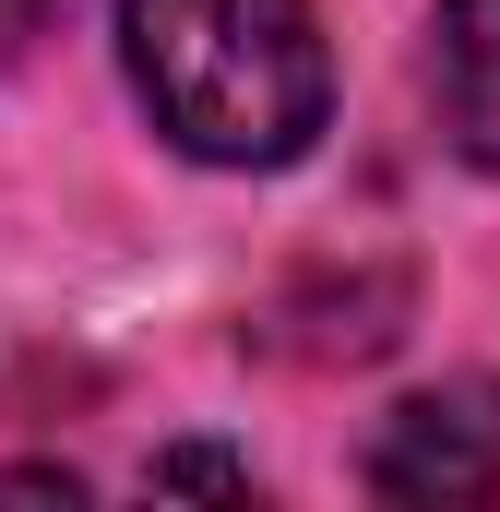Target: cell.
Masks as SVG:
<instances>
[{
  "label": "cell",
  "mask_w": 500,
  "mask_h": 512,
  "mask_svg": "<svg viewBox=\"0 0 500 512\" xmlns=\"http://www.w3.org/2000/svg\"><path fill=\"white\" fill-rule=\"evenodd\" d=\"M370 489L381 501H489L500 489V393L453 382V393L393 405V429L370 453Z\"/></svg>",
  "instance_id": "obj_2"
},
{
  "label": "cell",
  "mask_w": 500,
  "mask_h": 512,
  "mask_svg": "<svg viewBox=\"0 0 500 512\" xmlns=\"http://www.w3.org/2000/svg\"><path fill=\"white\" fill-rule=\"evenodd\" d=\"M0 501H84L72 465H0Z\"/></svg>",
  "instance_id": "obj_4"
},
{
  "label": "cell",
  "mask_w": 500,
  "mask_h": 512,
  "mask_svg": "<svg viewBox=\"0 0 500 512\" xmlns=\"http://www.w3.org/2000/svg\"><path fill=\"white\" fill-rule=\"evenodd\" d=\"M120 60L155 131L203 167H286L334 108L310 0H120Z\"/></svg>",
  "instance_id": "obj_1"
},
{
  "label": "cell",
  "mask_w": 500,
  "mask_h": 512,
  "mask_svg": "<svg viewBox=\"0 0 500 512\" xmlns=\"http://www.w3.org/2000/svg\"><path fill=\"white\" fill-rule=\"evenodd\" d=\"M155 477H167V489H250V465H227V453H167Z\"/></svg>",
  "instance_id": "obj_5"
},
{
  "label": "cell",
  "mask_w": 500,
  "mask_h": 512,
  "mask_svg": "<svg viewBox=\"0 0 500 512\" xmlns=\"http://www.w3.org/2000/svg\"><path fill=\"white\" fill-rule=\"evenodd\" d=\"M429 96H441L453 155L500 167V0H441V24H429Z\"/></svg>",
  "instance_id": "obj_3"
},
{
  "label": "cell",
  "mask_w": 500,
  "mask_h": 512,
  "mask_svg": "<svg viewBox=\"0 0 500 512\" xmlns=\"http://www.w3.org/2000/svg\"><path fill=\"white\" fill-rule=\"evenodd\" d=\"M48 12H60V0H0V48H24V36H36Z\"/></svg>",
  "instance_id": "obj_6"
}]
</instances>
